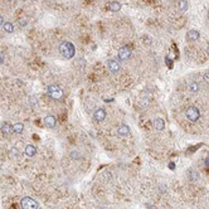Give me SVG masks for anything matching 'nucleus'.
I'll return each instance as SVG.
<instances>
[{
    "mask_svg": "<svg viewBox=\"0 0 209 209\" xmlns=\"http://www.w3.org/2000/svg\"><path fill=\"white\" fill-rule=\"evenodd\" d=\"M58 50H59L61 56L63 58H66V59H72L76 54V47L69 40L62 42V43L59 44V47H58Z\"/></svg>",
    "mask_w": 209,
    "mask_h": 209,
    "instance_id": "1",
    "label": "nucleus"
},
{
    "mask_svg": "<svg viewBox=\"0 0 209 209\" xmlns=\"http://www.w3.org/2000/svg\"><path fill=\"white\" fill-rule=\"evenodd\" d=\"M47 92H48V95L52 98H54V100H62L63 96H64V91L62 90L58 85H49L48 88H47Z\"/></svg>",
    "mask_w": 209,
    "mask_h": 209,
    "instance_id": "2",
    "label": "nucleus"
},
{
    "mask_svg": "<svg viewBox=\"0 0 209 209\" xmlns=\"http://www.w3.org/2000/svg\"><path fill=\"white\" fill-rule=\"evenodd\" d=\"M20 208L22 209H39V204L33 198L24 196L20 199Z\"/></svg>",
    "mask_w": 209,
    "mask_h": 209,
    "instance_id": "3",
    "label": "nucleus"
},
{
    "mask_svg": "<svg viewBox=\"0 0 209 209\" xmlns=\"http://www.w3.org/2000/svg\"><path fill=\"white\" fill-rule=\"evenodd\" d=\"M185 117L189 120V121H192V122L198 121V120H199V117H200V111H199V108H198L196 106L188 107L186 111H185Z\"/></svg>",
    "mask_w": 209,
    "mask_h": 209,
    "instance_id": "4",
    "label": "nucleus"
},
{
    "mask_svg": "<svg viewBox=\"0 0 209 209\" xmlns=\"http://www.w3.org/2000/svg\"><path fill=\"white\" fill-rule=\"evenodd\" d=\"M106 64H107L108 71L112 73V75H117V73L120 72V69H121L120 62L116 61V59H108V61L106 62Z\"/></svg>",
    "mask_w": 209,
    "mask_h": 209,
    "instance_id": "5",
    "label": "nucleus"
},
{
    "mask_svg": "<svg viewBox=\"0 0 209 209\" xmlns=\"http://www.w3.org/2000/svg\"><path fill=\"white\" fill-rule=\"evenodd\" d=\"M131 50L127 48V47H121L117 52V56L120 58V61H127L131 58Z\"/></svg>",
    "mask_w": 209,
    "mask_h": 209,
    "instance_id": "6",
    "label": "nucleus"
},
{
    "mask_svg": "<svg viewBox=\"0 0 209 209\" xmlns=\"http://www.w3.org/2000/svg\"><path fill=\"white\" fill-rule=\"evenodd\" d=\"M43 122H44V125L47 127L53 129L57 125V119H56V116H53V115H47V116L44 117V120H43Z\"/></svg>",
    "mask_w": 209,
    "mask_h": 209,
    "instance_id": "7",
    "label": "nucleus"
},
{
    "mask_svg": "<svg viewBox=\"0 0 209 209\" xmlns=\"http://www.w3.org/2000/svg\"><path fill=\"white\" fill-rule=\"evenodd\" d=\"M106 111H105L103 108H97L95 111V113H93V119H95L97 122H102L105 121V119H106Z\"/></svg>",
    "mask_w": 209,
    "mask_h": 209,
    "instance_id": "8",
    "label": "nucleus"
},
{
    "mask_svg": "<svg viewBox=\"0 0 209 209\" xmlns=\"http://www.w3.org/2000/svg\"><path fill=\"white\" fill-rule=\"evenodd\" d=\"M117 135H120V136H129L130 135V127L127 126V125H125V123H122V125H120V126L117 127Z\"/></svg>",
    "mask_w": 209,
    "mask_h": 209,
    "instance_id": "9",
    "label": "nucleus"
},
{
    "mask_svg": "<svg viewBox=\"0 0 209 209\" xmlns=\"http://www.w3.org/2000/svg\"><path fill=\"white\" fill-rule=\"evenodd\" d=\"M0 131H2V134L5 135V136H9V135L13 134V126L8 122H4L2 125V127H0Z\"/></svg>",
    "mask_w": 209,
    "mask_h": 209,
    "instance_id": "10",
    "label": "nucleus"
},
{
    "mask_svg": "<svg viewBox=\"0 0 209 209\" xmlns=\"http://www.w3.org/2000/svg\"><path fill=\"white\" fill-rule=\"evenodd\" d=\"M199 37H200V34H199V32L198 30H189V32L186 33V40L188 42H195V40H198L199 39Z\"/></svg>",
    "mask_w": 209,
    "mask_h": 209,
    "instance_id": "11",
    "label": "nucleus"
},
{
    "mask_svg": "<svg viewBox=\"0 0 209 209\" xmlns=\"http://www.w3.org/2000/svg\"><path fill=\"white\" fill-rule=\"evenodd\" d=\"M24 152H25V155L28 156V158H34V156L37 155V149L33 145H27L25 149H24Z\"/></svg>",
    "mask_w": 209,
    "mask_h": 209,
    "instance_id": "12",
    "label": "nucleus"
},
{
    "mask_svg": "<svg viewBox=\"0 0 209 209\" xmlns=\"http://www.w3.org/2000/svg\"><path fill=\"white\" fill-rule=\"evenodd\" d=\"M154 127H155V130H158V131H163L165 129V121L161 117H156L154 120Z\"/></svg>",
    "mask_w": 209,
    "mask_h": 209,
    "instance_id": "13",
    "label": "nucleus"
},
{
    "mask_svg": "<svg viewBox=\"0 0 209 209\" xmlns=\"http://www.w3.org/2000/svg\"><path fill=\"white\" fill-rule=\"evenodd\" d=\"M3 29H4L5 33L12 34V33H14V24L10 23V22H5V23L3 24Z\"/></svg>",
    "mask_w": 209,
    "mask_h": 209,
    "instance_id": "14",
    "label": "nucleus"
},
{
    "mask_svg": "<svg viewBox=\"0 0 209 209\" xmlns=\"http://www.w3.org/2000/svg\"><path fill=\"white\" fill-rule=\"evenodd\" d=\"M108 9L111 10V12H120L121 10V4L119 3V2H111L110 4H108Z\"/></svg>",
    "mask_w": 209,
    "mask_h": 209,
    "instance_id": "15",
    "label": "nucleus"
},
{
    "mask_svg": "<svg viewBox=\"0 0 209 209\" xmlns=\"http://www.w3.org/2000/svg\"><path fill=\"white\" fill-rule=\"evenodd\" d=\"M178 8L182 13L186 12L188 8H189V4H188V0H179V3H178Z\"/></svg>",
    "mask_w": 209,
    "mask_h": 209,
    "instance_id": "16",
    "label": "nucleus"
},
{
    "mask_svg": "<svg viewBox=\"0 0 209 209\" xmlns=\"http://www.w3.org/2000/svg\"><path fill=\"white\" fill-rule=\"evenodd\" d=\"M24 131V125L22 123V122H16V123H14V126H13V132H15V134H22Z\"/></svg>",
    "mask_w": 209,
    "mask_h": 209,
    "instance_id": "17",
    "label": "nucleus"
},
{
    "mask_svg": "<svg viewBox=\"0 0 209 209\" xmlns=\"http://www.w3.org/2000/svg\"><path fill=\"white\" fill-rule=\"evenodd\" d=\"M199 90H200V87H199V83H198V82H192L190 85H189V91L192 93L199 92Z\"/></svg>",
    "mask_w": 209,
    "mask_h": 209,
    "instance_id": "18",
    "label": "nucleus"
},
{
    "mask_svg": "<svg viewBox=\"0 0 209 209\" xmlns=\"http://www.w3.org/2000/svg\"><path fill=\"white\" fill-rule=\"evenodd\" d=\"M71 158H72L73 160H78V159L82 158V156H81V152H78L77 150H72V151H71Z\"/></svg>",
    "mask_w": 209,
    "mask_h": 209,
    "instance_id": "19",
    "label": "nucleus"
},
{
    "mask_svg": "<svg viewBox=\"0 0 209 209\" xmlns=\"http://www.w3.org/2000/svg\"><path fill=\"white\" fill-rule=\"evenodd\" d=\"M27 23H28V19H27V18H20V19H19V25H20V27H25Z\"/></svg>",
    "mask_w": 209,
    "mask_h": 209,
    "instance_id": "20",
    "label": "nucleus"
},
{
    "mask_svg": "<svg viewBox=\"0 0 209 209\" xmlns=\"http://www.w3.org/2000/svg\"><path fill=\"white\" fill-rule=\"evenodd\" d=\"M10 155H12V156H15V158H16V156H19L18 149H16V148H13L12 150H10Z\"/></svg>",
    "mask_w": 209,
    "mask_h": 209,
    "instance_id": "21",
    "label": "nucleus"
},
{
    "mask_svg": "<svg viewBox=\"0 0 209 209\" xmlns=\"http://www.w3.org/2000/svg\"><path fill=\"white\" fill-rule=\"evenodd\" d=\"M202 78H203V81H204V82H207V83H209V72H207V73H204V75L202 76Z\"/></svg>",
    "mask_w": 209,
    "mask_h": 209,
    "instance_id": "22",
    "label": "nucleus"
},
{
    "mask_svg": "<svg viewBox=\"0 0 209 209\" xmlns=\"http://www.w3.org/2000/svg\"><path fill=\"white\" fill-rule=\"evenodd\" d=\"M5 23V20H4V16L3 15H0V27H3V24Z\"/></svg>",
    "mask_w": 209,
    "mask_h": 209,
    "instance_id": "23",
    "label": "nucleus"
},
{
    "mask_svg": "<svg viewBox=\"0 0 209 209\" xmlns=\"http://www.w3.org/2000/svg\"><path fill=\"white\" fill-rule=\"evenodd\" d=\"M4 63V58H3V56L2 54H0V66H2Z\"/></svg>",
    "mask_w": 209,
    "mask_h": 209,
    "instance_id": "24",
    "label": "nucleus"
},
{
    "mask_svg": "<svg viewBox=\"0 0 209 209\" xmlns=\"http://www.w3.org/2000/svg\"><path fill=\"white\" fill-rule=\"evenodd\" d=\"M207 53L209 54V44H208V47H207Z\"/></svg>",
    "mask_w": 209,
    "mask_h": 209,
    "instance_id": "25",
    "label": "nucleus"
},
{
    "mask_svg": "<svg viewBox=\"0 0 209 209\" xmlns=\"http://www.w3.org/2000/svg\"><path fill=\"white\" fill-rule=\"evenodd\" d=\"M0 169H2V166H0Z\"/></svg>",
    "mask_w": 209,
    "mask_h": 209,
    "instance_id": "26",
    "label": "nucleus"
}]
</instances>
